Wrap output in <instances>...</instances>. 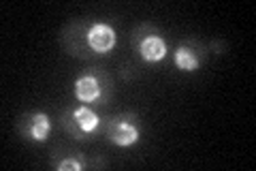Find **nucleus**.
<instances>
[{"instance_id": "5", "label": "nucleus", "mask_w": 256, "mask_h": 171, "mask_svg": "<svg viewBox=\"0 0 256 171\" xmlns=\"http://www.w3.org/2000/svg\"><path fill=\"white\" fill-rule=\"evenodd\" d=\"M116 30L109 24H92L86 30V45L94 54H109L116 47Z\"/></svg>"}, {"instance_id": "7", "label": "nucleus", "mask_w": 256, "mask_h": 171, "mask_svg": "<svg viewBox=\"0 0 256 171\" xmlns=\"http://www.w3.org/2000/svg\"><path fill=\"white\" fill-rule=\"evenodd\" d=\"M175 64L178 69L184 71V73H192L198 69V56L194 54V50L188 45H182L175 50Z\"/></svg>"}, {"instance_id": "1", "label": "nucleus", "mask_w": 256, "mask_h": 171, "mask_svg": "<svg viewBox=\"0 0 256 171\" xmlns=\"http://www.w3.org/2000/svg\"><path fill=\"white\" fill-rule=\"evenodd\" d=\"M64 128L79 139H86V135H92L100 126V116L96 113L90 105H79L73 111H68L62 120Z\"/></svg>"}, {"instance_id": "8", "label": "nucleus", "mask_w": 256, "mask_h": 171, "mask_svg": "<svg viewBox=\"0 0 256 171\" xmlns=\"http://www.w3.org/2000/svg\"><path fill=\"white\" fill-rule=\"evenodd\" d=\"M54 167L58 171H82L86 167L84 160H77V158H64V160H58L54 162Z\"/></svg>"}, {"instance_id": "6", "label": "nucleus", "mask_w": 256, "mask_h": 171, "mask_svg": "<svg viewBox=\"0 0 256 171\" xmlns=\"http://www.w3.org/2000/svg\"><path fill=\"white\" fill-rule=\"evenodd\" d=\"M134 45H137V52L146 62H160L166 56V43L162 37H158V32L141 39L134 37Z\"/></svg>"}, {"instance_id": "4", "label": "nucleus", "mask_w": 256, "mask_h": 171, "mask_svg": "<svg viewBox=\"0 0 256 171\" xmlns=\"http://www.w3.org/2000/svg\"><path fill=\"white\" fill-rule=\"evenodd\" d=\"M50 133H52V120L43 111L30 113V116H24L20 120V135L28 141L43 143V141H47Z\"/></svg>"}, {"instance_id": "2", "label": "nucleus", "mask_w": 256, "mask_h": 171, "mask_svg": "<svg viewBox=\"0 0 256 171\" xmlns=\"http://www.w3.org/2000/svg\"><path fill=\"white\" fill-rule=\"evenodd\" d=\"M109 90V79L100 73H88L75 81V96L84 105H102Z\"/></svg>"}, {"instance_id": "3", "label": "nucleus", "mask_w": 256, "mask_h": 171, "mask_svg": "<svg viewBox=\"0 0 256 171\" xmlns=\"http://www.w3.org/2000/svg\"><path fill=\"white\" fill-rule=\"evenodd\" d=\"M132 120H134L132 116H118L114 120H109L107 137L116 145H122V148H126V145H134L139 141L141 133H139V126L134 124Z\"/></svg>"}]
</instances>
